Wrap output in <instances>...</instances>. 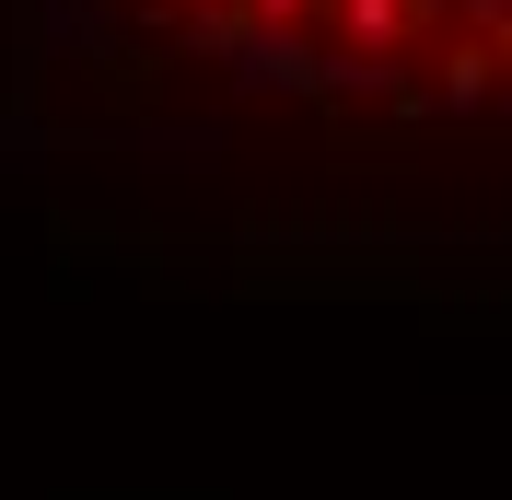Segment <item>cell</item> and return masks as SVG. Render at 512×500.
Wrapping results in <instances>:
<instances>
[{
  "mask_svg": "<svg viewBox=\"0 0 512 500\" xmlns=\"http://www.w3.org/2000/svg\"><path fill=\"white\" fill-rule=\"evenodd\" d=\"M105 12L175 70L384 128L489 117L512 59V0H105Z\"/></svg>",
  "mask_w": 512,
  "mask_h": 500,
  "instance_id": "cell-1",
  "label": "cell"
}]
</instances>
